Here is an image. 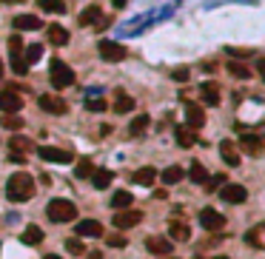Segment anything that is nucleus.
I'll use <instances>...</instances> for the list:
<instances>
[{
  "instance_id": "f257e3e1",
  "label": "nucleus",
  "mask_w": 265,
  "mask_h": 259,
  "mask_svg": "<svg viewBox=\"0 0 265 259\" xmlns=\"http://www.w3.org/2000/svg\"><path fill=\"white\" fill-rule=\"evenodd\" d=\"M32 194H35V177L32 174H26V171H17V174H12L9 177V182H6V197H9V202H26V200H32Z\"/></svg>"
},
{
  "instance_id": "f03ea898",
  "label": "nucleus",
  "mask_w": 265,
  "mask_h": 259,
  "mask_svg": "<svg viewBox=\"0 0 265 259\" xmlns=\"http://www.w3.org/2000/svg\"><path fill=\"white\" fill-rule=\"evenodd\" d=\"M46 214H49L51 222H72L74 216H77V205H74L72 200H51L49 205H46Z\"/></svg>"
},
{
  "instance_id": "7ed1b4c3",
  "label": "nucleus",
  "mask_w": 265,
  "mask_h": 259,
  "mask_svg": "<svg viewBox=\"0 0 265 259\" xmlns=\"http://www.w3.org/2000/svg\"><path fill=\"white\" fill-rule=\"evenodd\" d=\"M49 80H51V86H54V88H69L74 83V72L63 63V60H51Z\"/></svg>"
},
{
  "instance_id": "20e7f679",
  "label": "nucleus",
  "mask_w": 265,
  "mask_h": 259,
  "mask_svg": "<svg viewBox=\"0 0 265 259\" xmlns=\"http://www.w3.org/2000/svg\"><path fill=\"white\" fill-rule=\"evenodd\" d=\"M111 222H114V228H120V231H129V228H134V225H140V222H143V211H137V208L117 211Z\"/></svg>"
},
{
  "instance_id": "39448f33",
  "label": "nucleus",
  "mask_w": 265,
  "mask_h": 259,
  "mask_svg": "<svg viewBox=\"0 0 265 259\" xmlns=\"http://www.w3.org/2000/svg\"><path fill=\"white\" fill-rule=\"evenodd\" d=\"M37 106L43 108L46 114H57V117L69 111L66 100H63V97H57V94H40V97H37Z\"/></svg>"
},
{
  "instance_id": "423d86ee",
  "label": "nucleus",
  "mask_w": 265,
  "mask_h": 259,
  "mask_svg": "<svg viewBox=\"0 0 265 259\" xmlns=\"http://www.w3.org/2000/svg\"><path fill=\"white\" fill-rule=\"evenodd\" d=\"M20 108H23V97L15 88H3V91H0V111H3V114H17Z\"/></svg>"
},
{
  "instance_id": "0eeeda50",
  "label": "nucleus",
  "mask_w": 265,
  "mask_h": 259,
  "mask_svg": "<svg viewBox=\"0 0 265 259\" xmlns=\"http://www.w3.org/2000/svg\"><path fill=\"white\" fill-rule=\"evenodd\" d=\"M97 51H100V57L106 60V63H120V60H126V49H123L120 43H114V40H100Z\"/></svg>"
},
{
  "instance_id": "6e6552de",
  "label": "nucleus",
  "mask_w": 265,
  "mask_h": 259,
  "mask_svg": "<svg viewBox=\"0 0 265 259\" xmlns=\"http://www.w3.org/2000/svg\"><path fill=\"white\" fill-rule=\"evenodd\" d=\"M200 222H202V228H205V231L220 234V231L225 228V216H222L220 211H214V208H202L200 211Z\"/></svg>"
},
{
  "instance_id": "1a4fd4ad",
  "label": "nucleus",
  "mask_w": 265,
  "mask_h": 259,
  "mask_svg": "<svg viewBox=\"0 0 265 259\" xmlns=\"http://www.w3.org/2000/svg\"><path fill=\"white\" fill-rule=\"evenodd\" d=\"M37 154H40V159H46V163H57V166L72 163V154L63 151V148H54V145H40Z\"/></svg>"
},
{
  "instance_id": "9d476101",
  "label": "nucleus",
  "mask_w": 265,
  "mask_h": 259,
  "mask_svg": "<svg viewBox=\"0 0 265 259\" xmlns=\"http://www.w3.org/2000/svg\"><path fill=\"white\" fill-rule=\"evenodd\" d=\"M220 200L231 202V205H240V202L248 200V191H245V185H237V182H231V185H222L220 188Z\"/></svg>"
},
{
  "instance_id": "9b49d317",
  "label": "nucleus",
  "mask_w": 265,
  "mask_h": 259,
  "mask_svg": "<svg viewBox=\"0 0 265 259\" xmlns=\"http://www.w3.org/2000/svg\"><path fill=\"white\" fill-rule=\"evenodd\" d=\"M240 148H243L245 154H251V157H262L265 154V143L257 134H243V137H240Z\"/></svg>"
},
{
  "instance_id": "f8f14e48",
  "label": "nucleus",
  "mask_w": 265,
  "mask_h": 259,
  "mask_svg": "<svg viewBox=\"0 0 265 259\" xmlns=\"http://www.w3.org/2000/svg\"><path fill=\"white\" fill-rule=\"evenodd\" d=\"M145 248H149L154 256H171V251H174L171 239H165V237H149L145 239Z\"/></svg>"
},
{
  "instance_id": "ddd939ff",
  "label": "nucleus",
  "mask_w": 265,
  "mask_h": 259,
  "mask_svg": "<svg viewBox=\"0 0 265 259\" xmlns=\"http://www.w3.org/2000/svg\"><path fill=\"white\" fill-rule=\"evenodd\" d=\"M186 122H188V128H202V125H205V111H202V106L188 103L186 106Z\"/></svg>"
},
{
  "instance_id": "4468645a",
  "label": "nucleus",
  "mask_w": 265,
  "mask_h": 259,
  "mask_svg": "<svg viewBox=\"0 0 265 259\" xmlns=\"http://www.w3.org/2000/svg\"><path fill=\"white\" fill-rule=\"evenodd\" d=\"M220 157L225 159V166H231V168L240 166V148H237L231 140H222L220 143Z\"/></svg>"
},
{
  "instance_id": "2eb2a0df",
  "label": "nucleus",
  "mask_w": 265,
  "mask_h": 259,
  "mask_svg": "<svg viewBox=\"0 0 265 259\" xmlns=\"http://www.w3.org/2000/svg\"><path fill=\"white\" fill-rule=\"evenodd\" d=\"M15 29L17 31H37V29H43V20L35 15H17L15 17Z\"/></svg>"
},
{
  "instance_id": "dca6fc26",
  "label": "nucleus",
  "mask_w": 265,
  "mask_h": 259,
  "mask_svg": "<svg viewBox=\"0 0 265 259\" xmlns=\"http://www.w3.org/2000/svg\"><path fill=\"white\" fill-rule=\"evenodd\" d=\"M245 242H248L251 248H259V251H265V222L254 225V228L245 234Z\"/></svg>"
},
{
  "instance_id": "f3484780",
  "label": "nucleus",
  "mask_w": 265,
  "mask_h": 259,
  "mask_svg": "<svg viewBox=\"0 0 265 259\" xmlns=\"http://www.w3.org/2000/svg\"><path fill=\"white\" fill-rule=\"evenodd\" d=\"M168 237H171L174 242H186V239H191V228H188L186 222L174 219V222H168Z\"/></svg>"
},
{
  "instance_id": "a211bd4d",
  "label": "nucleus",
  "mask_w": 265,
  "mask_h": 259,
  "mask_svg": "<svg viewBox=\"0 0 265 259\" xmlns=\"http://www.w3.org/2000/svg\"><path fill=\"white\" fill-rule=\"evenodd\" d=\"M77 237H103V225L97 219H83L77 222Z\"/></svg>"
},
{
  "instance_id": "6ab92c4d",
  "label": "nucleus",
  "mask_w": 265,
  "mask_h": 259,
  "mask_svg": "<svg viewBox=\"0 0 265 259\" xmlns=\"http://www.w3.org/2000/svg\"><path fill=\"white\" fill-rule=\"evenodd\" d=\"M100 17H103L100 6H86L83 12H80L77 23H80V26H97V20H100Z\"/></svg>"
},
{
  "instance_id": "aec40b11",
  "label": "nucleus",
  "mask_w": 265,
  "mask_h": 259,
  "mask_svg": "<svg viewBox=\"0 0 265 259\" xmlns=\"http://www.w3.org/2000/svg\"><path fill=\"white\" fill-rule=\"evenodd\" d=\"M200 94H202V103H208V106H217V103H220V86H217V83H202Z\"/></svg>"
},
{
  "instance_id": "412c9836",
  "label": "nucleus",
  "mask_w": 265,
  "mask_h": 259,
  "mask_svg": "<svg viewBox=\"0 0 265 259\" xmlns=\"http://www.w3.org/2000/svg\"><path fill=\"white\" fill-rule=\"evenodd\" d=\"M131 180L137 182V185H154V180H157V171H154V168L151 166H145V168H140V171H134V177H131Z\"/></svg>"
},
{
  "instance_id": "4be33fe9",
  "label": "nucleus",
  "mask_w": 265,
  "mask_h": 259,
  "mask_svg": "<svg viewBox=\"0 0 265 259\" xmlns=\"http://www.w3.org/2000/svg\"><path fill=\"white\" fill-rule=\"evenodd\" d=\"M194 143H197V131L188 128V125H180V128H177V145H183V148H191Z\"/></svg>"
},
{
  "instance_id": "5701e85b",
  "label": "nucleus",
  "mask_w": 265,
  "mask_h": 259,
  "mask_svg": "<svg viewBox=\"0 0 265 259\" xmlns=\"http://www.w3.org/2000/svg\"><path fill=\"white\" fill-rule=\"evenodd\" d=\"M183 177H186V171H183L180 166H168L163 174H160V180H163L165 185H177V182L183 180Z\"/></svg>"
},
{
  "instance_id": "b1692460",
  "label": "nucleus",
  "mask_w": 265,
  "mask_h": 259,
  "mask_svg": "<svg viewBox=\"0 0 265 259\" xmlns=\"http://www.w3.org/2000/svg\"><path fill=\"white\" fill-rule=\"evenodd\" d=\"M149 125H151L149 114H137L134 120H131V125H129V134H131V137H140V134H145Z\"/></svg>"
},
{
  "instance_id": "393cba45",
  "label": "nucleus",
  "mask_w": 265,
  "mask_h": 259,
  "mask_svg": "<svg viewBox=\"0 0 265 259\" xmlns=\"http://www.w3.org/2000/svg\"><path fill=\"white\" fill-rule=\"evenodd\" d=\"M111 180H114V174L106 171V168H100V171H94V174H92V185L97 188V191L108 188V185H111Z\"/></svg>"
},
{
  "instance_id": "a878e982",
  "label": "nucleus",
  "mask_w": 265,
  "mask_h": 259,
  "mask_svg": "<svg viewBox=\"0 0 265 259\" xmlns=\"http://www.w3.org/2000/svg\"><path fill=\"white\" fill-rule=\"evenodd\" d=\"M131 202H134V197H131L129 191H114V197H111V208L126 211V208H131Z\"/></svg>"
},
{
  "instance_id": "bb28decb",
  "label": "nucleus",
  "mask_w": 265,
  "mask_h": 259,
  "mask_svg": "<svg viewBox=\"0 0 265 259\" xmlns=\"http://www.w3.org/2000/svg\"><path fill=\"white\" fill-rule=\"evenodd\" d=\"M9 151H15V154L32 151V140H29V137H23V134H15V137L9 140Z\"/></svg>"
},
{
  "instance_id": "cd10ccee",
  "label": "nucleus",
  "mask_w": 265,
  "mask_h": 259,
  "mask_svg": "<svg viewBox=\"0 0 265 259\" xmlns=\"http://www.w3.org/2000/svg\"><path fill=\"white\" fill-rule=\"evenodd\" d=\"M49 43H54V46H66L69 43V31L63 29V26H49Z\"/></svg>"
},
{
  "instance_id": "c85d7f7f",
  "label": "nucleus",
  "mask_w": 265,
  "mask_h": 259,
  "mask_svg": "<svg viewBox=\"0 0 265 259\" xmlns=\"http://www.w3.org/2000/svg\"><path fill=\"white\" fill-rule=\"evenodd\" d=\"M94 171H97V168H94L92 159H80L77 166H74V177H77V180H92Z\"/></svg>"
},
{
  "instance_id": "c756f323",
  "label": "nucleus",
  "mask_w": 265,
  "mask_h": 259,
  "mask_svg": "<svg viewBox=\"0 0 265 259\" xmlns=\"http://www.w3.org/2000/svg\"><path fill=\"white\" fill-rule=\"evenodd\" d=\"M20 239H23L26 245H40V242H43V231L37 228V225H29V228L20 234Z\"/></svg>"
},
{
  "instance_id": "7c9ffc66",
  "label": "nucleus",
  "mask_w": 265,
  "mask_h": 259,
  "mask_svg": "<svg viewBox=\"0 0 265 259\" xmlns=\"http://www.w3.org/2000/svg\"><path fill=\"white\" fill-rule=\"evenodd\" d=\"M188 177H191V182H197V185H205L208 180V171L202 163H191V168H188Z\"/></svg>"
},
{
  "instance_id": "2f4dec72",
  "label": "nucleus",
  "mask_w": 265,
  "mask_h": 259,
  "mask_svg": "<svg viewBox=\"0 0 265 259\" xmlns=\"http://www.w3.org/2000/svg\"><path fill=\"white\" fill-rule=\"evenodd\" d=\"M131 108H134V100H131L129 94H117V100H114V111H117V114H129Z\"/></svg>"
},
{
  "instance_id": "473e14b6",
  "label": "nucleus",
  "mask_w": 265,
  "mask_h": 259,
  "mask_svg": "<svg viewBox=\"0 0 265 259\" xmlns=\"http://www.w3.org/2000/svg\"><path fill=\"white\" fill-rule=\"evenodd\" d=\"M37 3H40V9H43V12H51V15H63V12H66V3H63V0H37Z\"/></svg>"
},
{
  "instance_id": "72a5a7b5",
  "label": "nucleus",
  "mask_w": 265,
  "mask_h": 259,
  "mask_svg": "<svg viewBox=\"0 0 265 259\" xmlns=\"http://www.w3.org/2000/svg\"><path fill=\"white\" fill-rule=\"evenodd\" d=\"M0 125H3V128H9V131H17V128H23V117L3 114V117H0Z\"/></svg>"
},
{
  "instance_id": "f704fd0d",
  "label": "nucleus",
  "mask_w": 265,
  "mask_h": 259,
  "mask_svg": "<svg viewBox=\"0 0 265 259\" xmlns=\"http://www.w3.org/2000/svg\"><path fill=\"white\" fill-rule=\"evenodd\" d=\"M228 72L234 74V77H240V80H248L251 77V69L245 63H237V60H234V63H228Z\"/></svg>"
},
{
  "instance_id": "c9c22d12",
  "label": "nucleus",
  "mask_w": 265,
  "mask_h": 259,
  "mask_svg": "<svg viewBox=\"0 0 265 259\" xmlns=\"http://www.w3.org/2000/svg\"><path fill=\"white\" fill-rule=\"evenodd\" d=\"M66 251L74 253V256H83V253H86V245L80 242V237H72V239H66Z\"/></svg>"
},
{
  "instance_id": "e433bc0d",
  "label": "nucleus",
  "mask_w": 265,
  "mask_h": 259,
  "mask_svg": "<svg viewBox=\"0 0 265 259\" xmlns=\"http://www.w3.org/2000/svg\"><path fill=\"white\" fill-rule=\"evenodd\" d=\"M40 57H43V46H37V43H32L29 49H26V54H23L26 63H37Z\"/></svg>"
},
{
  "instance_id": "4c0bfd02",
  "label": "nucleus",
  "mask_w": 265,
  "mask_h": 259,
  "mask_svg": "<svg viewBox=\"0 0 265 259\" xmlns=\"http://www.w3.org/2000/svg\"><path fill=\"white\" fill-rule=\"evenodd\" d=\"M12 72L20 74V77H23L26 72H29V63L23 60V54H12Z\"/></svg>"
},
{
  "instance_id": "58836bf2",
  "label": "nucleus",
  "mask_w": 265,
  "mask_h": 259,
  "mask_svg": "<svg viewBox=\"0 0 265 259\" xmlns=\"http://www.w3.org/2000/svg\"><path fill=\"white\" fill-rule=\"evenodd\" d=\"M86 108H89V111H94V114H100V111H106V100H103V97H89Z\"/></svg>"
},
{
  "instance_id": "ea45409f",
  "label": "nucleus",
  "mask_w": 265,
  "mask_h": 259,
  "mask_svg": "<svg viewBox=\"0 0 265 259\" xmlns=\"http://www.w3.org/2000/svg\"><path fill=\"white\" fill-rule=\"evenodd\" d=\"M222 182H225V177H222V174H214V177H208L205 180V188L208 191H214V188H222Z\"/></svg>"
},
{
  "instance_id": "a19ab883",
  "label": "nucleus",
  "mask_w": 265,
  "mask_h": 259,
  "mask_svg": "<svg viewBox=\"0 0 265 259\" xmlns=\"http://www.w3.org/2000/svg\"><path fill=\"white\" fill-rule=\"evenodd\" d=\"M108 245H111V248H126L129 239L123 237V234H111V237H108Z\"/></svg>"
},
{
  "instance_id": "79ce46f5",
  "label": "nucleus",
  "mask_w": 265,
  "mask_h": 259,
  "mask_svg": "<svg viewBox=\"0 0 265 259\" xmlns=\"http://www.w3.org/2000/svg\"><path fill=\"white\" fill-rule=\"evenodd\" d=\"M20 49H23L20 37H17V35H12V37H9V54H20Z\"/></svg>"
},
{
  "instance_id": "37998d69",
  "label": "nucleus",
  "mask_w": 265,
  "mask_h": 259,
  "mask_svg": "<svg viewBox=\"0 0 265 259\" xmlns=\"http://www.w3.org/2000/svg\"><path fill=\"white\" fill-rule=\"evenodd\" d=\"M171 77L177 80V83H186V80H188V69H177V72H174Z\"/></svg>"
},
{
  "instance_id": "c03bdc74",
  "label": "nucleus",
  "mask_w": 265,
  "mask_h": 259,
  "mask_svg": "<svg viewBox=\"0 0 265 259\" xmlns=\"http://www.w3.org/2000/svg\"><path fill=\"white\" fill-rule=\"evenodd\" d=\"M231 54H234V57H248L251 54V49H228Z\"/></svg>"
},
{
  "instance_id": "a18cd8bd",
  "label": "nucleus",
  "mask_w": 265,
  "mask_h": 259,
  "mask_svg": "<svg viewBox=\"0 0 265 259\" xmlns=\"http://www.w3.org/2000/svg\"><path fill=\"white\" fill-rule=\"evenodd\" d=\"M9 159H12V163H26V157H23V154H15V151L9 154Z\"/></svg>"
},
{
  "instance_id": "49530a36",
  "label": "nucleus",
  "mask_w": 265,
  "mask_h": 259,
  "mask_svg": "<svg viewBox=\"0 0 265 259\" xmlns=\"http://www.w3.org/2000/svg\"><path fill=\"white\" fill-rule=\"evenodd\" d=\"M257 69H259V74H262V80H265V60H259V63H257Z\"/></svg>"
},
{
  "instance_id": "de8ad7c7",
  "label": "nucleus",
  "mask_w": 265,
  "mask_h": 259,
  "mask_svg": "<svg viewBox=\"0 0 265 259\" xmlns=\"http://www.w3.org/2000/svg\"><path fill=\"white\" fill-rule=\"evenodd\" d=\"M86 259H103V253H100V251H94V253H89Z\"/></svg>"
},
{
  "instance_id": "09e8293b",
  "label": "nucleus",
  "mask_w": 265,
  "mask_h": 259,
  "mask_svg": "<svg viewBox=\"0 0 265 259\" xmlns=\"http://www.w3.org/2000/svg\"><path fill=\"white\" fill-rule=\"evenodd\" d=\"M111 3H114L117 9H123V6H126V0H111Z\"/></svg>"
},
{
  "instance_id": "8fccbe9b",
  "label": "nucleus",
  "mask_w": 265,
  "mask_h": 259,
  "mask_svg": "<svg viewBox=\"0 0 265 259\" xmlns=\"http://www.w3.org/2000/svg\"><path fill=\"white\" fill-rule=\"evenodd\" d=\"M43 259H63V256H57V253H49V256H43Z\"/></svg>"
},
{
  "instance_id": "3c124183",
  "label": "nucleus",
  "mask_w": 265,
  "mask_h": 259,
  "mask_svg": "<svg viewBox=\"0 0 265 259\" xmlns=\"http://www.w3.org/2000/svg\"><path fill=\"white\" fill-rule=\"evenodd\" d=\"M0 3H20V0H0Z\"/></svg>"
},
{
  "instance_id": "603ef678",
  "label": "nucleus",
  "mask_w": 265,
  "mask_h": 259,
  "mask_svg": "<svg viewBox=\"0 0 265 259\" xmlns=\"http://www.w3.org/2000/svg\"><path fill=\"white\" fill-rule=\"evenodd\" d=\"M160 259H177V256H160Z\"/></svg>"
},
{
  "instance_id": "864d4df0",
  "label": "nucleus",
  "mask_w": 265,
  "mask_h": 259,
  "mask_svg": "<svg viewBox=\"0 0 265 259\" xmlns=\"http://www.w3.org/2000/svg\"><path fill=\"white\" fill-rule=\"evenodd\" d=\"M0 80H3V66H0Z\"/></svg>"
},
{
  "instance_id": "5fc2aeb1",
  "label": "nucleus",
  "mask_w": 265,
  "mask_h": 259,
  "mask_svg": "<svg viewBox=\"0 0 265 259\" xmlns=\"http://www.w3.org/2000/svg\"><path fill=\"white\" fill-rule=\"evenodd\" d=\"M214 259H228V256H214Z\"/></svg>"
}]
</instances>
